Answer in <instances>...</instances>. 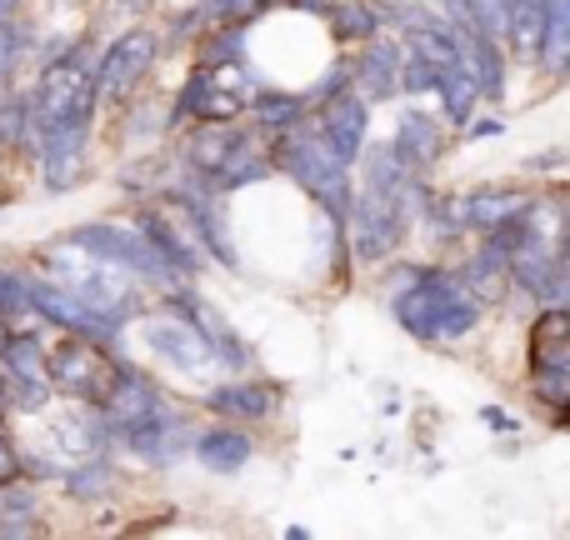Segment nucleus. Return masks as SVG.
Returning <instances> with one entry per match:
<instances>
[{"label":"nucleus","mask_w":570,"mask_h":540,"mask_svg":"<svg viewBox=\"0 0 570 540\" xmlns=\"http://www.w3.org/2000/svg\"><path fill=\"white\" fill-rule=\"evenodd\" d=\"M305 110H311V100H305V90H285V86H256L246 96V126L256 130V136H281V130L301 126Z\"/></svg>","instance_id":"nucleus-19"},{"label":"nucleus","mask_w":570,"mask_h":540,"mask_svg":"<svg viewBox=\"0 0 570 540\" xmlns=\"http://www.w3.org/2000/svg\"><path fill=\"white\" fill-rule=\"evenodd\" d=\"M481 421H485V425H501V431H515V421H511V415H505V411H495V405H485V411H481Z\"/></svg>","instance_id":"nucleus-30"},{"label":"nucleus","mask_w":570,"mask_h":540,"mask_svg":"<svg viewBox=\"0 0 570 540\" xmlns=\"http://www.w3.org/2000/svg\"><path fill=\"white\" fill-rule=\"evenodd\" d=\"M541 40H535V60L551 80L566 76L570 66V0H541Z\"/></svg>","instance_id":"nucleus-24"},{"label":"nucleus","mask_w":570,"mask_h":540,"mask_svg":"<svg viewBox=\"0 0 570 540\" xmlns=\"http://www.w3.org/2000/svg\"><path fill=\"white\" fill-rule=\"evenodd\" d=\"M371 116L375 110L365 106L355 90H341V96H331V100H321V106L305 110L311 130L321 136V146L331 150L341 166H355V156L365 150V140H371Z\"/></svg>","instance_id":"nucleus-12"},{"label":"nucleus","mask_w":570,"mask_h":540,"mask_svg":"<svg viewBox=\"0 0 570 540\" xmlns=\"http://www.w3.org/2000/svg\"><path fill=\"white\" fill-rule=\"evenodd\" d=\"M150 10H156V0H100V26L120 30L130 20H146Z\"/></svg>","instance_id":"nucleus-28"},{"label":"nucleus","mask_w":570,"mask_h":540,"mask_svg":"<svg viewBox=\"0 0 570 540\" xmlns=\"http://www.w3.org/2000/svg\"><path fill=\"white\" fill-rule=\"evenodd\" d=\"M451 136H455V130L445 126L435 110H425L421 100H405L385 146L395 150V160H401L411 176H431V170L445 160V150H451Z\"/></svg>","instance_id":"nucleus-10"},{"label":"nucleus","mask_w":570,"mask_h":540,"mask_svg":"<svg viewBox=\"0 0 570 540\" xmlns=\"http://www.w3.org/2000/svg\"><path fill=\"white\" fill-rule=\"evenodd\" d=\"M66 240L80 246L86 256L110 261L116 271L136 275L150 295H166V291H176V285H186L176 271L166 266V256L146 240V230H140L136 220H86V226H76Z\"/></svg>","instance_id":"nucleus-7"},{"label":"nucleus","mask_w":570,"mask_h":540,"mask_svg":"<svg viewBox=\"0 0 570 540\" xmlns=\"http://www.w3.org/2000/svg\"><path fill=\"white\" fill-rule=\"evenodd\" d=\"M505 6H511V0H505Z\"/></svg>","instance_id":"nucleus-37"},{"label":"nucleus","mask_w":570,"mask_h":540,"mask_svg":"<svg viewBox=\"0 0 570 540\" xmlns=\"http://www.w3.org/2000/svg\"><path fill=\"white\" fill-rule=\"evenodd\" d=\"M421 6H445V0H421Z\"/></svg>","instance_id":"nucleus-34"},{"label":"nucleus","mask_w":570,"mask_h":540,"mask_svg":"<svg viewBox=\"0 0 570 540\" xmlns=\"http://www.w3.org/2000/svg\"><path fill=\"white\" fill-rule=\"evenodd\" d=\"M266 156H271V166H276V176H285L305 200L321 206L325 220L345 226V210H351V196H355V176H351V166H341V160L321 146V136L311 130V120H301V126L271 136Z\"/></svg>","instance_id":"nucleus-3"},{"label":"nucleus","mask_w":570,"mask_h":540,"mask_svg":"<svg viewBox=\"0 0 570 540\" xmlns=\"http://www.w3.org/2000/svg\"><path fill=\"white\" fill-rule=\"evenodd\" d=\"M186 455H196V465L210 475H240L250 465V455H256V435H250V425H230L210 415L206 425L190 431Z\"/></svg>","instance_id":"nucleus-18"},{"label":"nucleus","mask_w":570,"mask_h":540,"mask_svg":"<svg viewBox=\"0 0 570 540\" xmlns=\"http://www.w3.org/2000/svg\"><path fill=\"white\" fill-rule=\"evenodd\" d=\"M130 325H140V341L146 351H156L170 371L180 375H210L216 371V355H210V341L200 335V325L190 321L180 305L160 301V305H146Z\"/></svg>","instance_id":"nucleus-9"},{"label":"nucleus","mask_w":570,"mask_h":540,"mask_svg":"<svg viewBox=\"0 0 570 540\" xmlns=\"http://www.w3.org/2000/svg\"><path fill=\"white\" fill-rule=\"evenodd\" d=\"M266 6H271V10H276V6H281V0H266Z\"/></svg>","instance_id":"nucleus-35"},{"label":"nucleus","mask_w":570,"mask_h":540,"mask_svg":"<svg viewBox=\"0 0 570 540\" xmlns=\"http://www.w3.org/2000/svg\"><path fill=\"white\" fill-rule=\"evenodd\" d=\"M46 275H50V281H60L66 291H76L80 301H90L96 311L116 315L126 331H130V321H136V315L150 305V291L136 281V275L116 271L110 261L86 256V251L70 246V240H56V246L46 251Z\"/></svg>","instance_id":"nucleus-4"},{"label":"nucleus","mask_w":570,"mask_h":540,"mask_svg":"<svg viewBox=\"0 0 570 540\" xmlns=\"http://www.w3.org/2000/svg\"><path fill=\"white\" fill-rule=\"evenodd\" d=\"M525 365H570V311L566 305H535L525 331Z\"/></svg>","instance_id":"nucleus-22"},{"label":"nucleus","mask_w":570,"mask_h":540,"mask_svg":"<svg viewBox=\"0 0 570 540\" xmlns=\"http://www.w3.org/2000/svg\"><path fill=\"white\" fill-rule=\"evenodd\" d=\"M60 6H76V0H60Z\"/></svg>","instance_id":"nucleus-36"},{"label":"nucleus","mask_w":570,"mask_h":540,"mask_svg":"<svg viewBox=\"0 0 570 540\" xmlns=\"http://www.w3.org/2000/svg\"><path fill=\"white\" fill-rule=\"evenodd\" d=\"M130 220H136V226L146 230V240L160 251V256H166V266L176 271L180 281H200V275H206V256H200L196 240L186 236V226H180V220L170 216V210L160 206L156 196L140 200V206L130 210Z\"/></svg>","instance_id":"nucleus-17"},{"label":"nucleus","mask_w":570,"mask_h":540,"mask_svg":"<svg viewBox=\"0 0 570 540\" xmlns=\"http://www.w3.org/2000/svg\"><path fill=\"white\" fill-rule=\"evenodd\" d=\"M26 110H30V130L56 136V130H80L100 120V96H96V30L50 46L40 60L36 80L26 90ZM36 156V150H30Z\"/></svg>","instance_id":"nucleus-1"},{"label":"nucleus","mask_w":570,"mask_h":540,"mask_svg":"<svg viewBox=\"0 0 570 540\" xmlns=\"http://www.w3.org/2000/svg\"><path fill=\"white\" fill-rule=\"evenodd\" d=\"M511 295H525L531 305H566L570 301V261H566V230L541 246L521 251L511 261Z\"/></svg>","instance_id":"nucleus-13"},{"label":"nucleus","mask_w":570,"mask_h":540,"mask_svg":"<svg viewBox=\"0 0 570 540\" xmlns=\"http://www.w3.org/2000/svg\"><path fill=\"white\" fill-rule=\"evenodd\" d=\"M56 485L76 505H106L110 495L120 491V471L106 461V451H96V455H80L76 465H60Z\"/></svg>","instance_id":"nucleus-21"},{"label":"nucleus","mask_w":570,"mask_h":540,"mask_svg":"<svg viewBox=\"0 0 570 540\" xmlns=\"http://www.w3.org/2000/svg\"><path fill=\"white\" fill-rule=\"evenodd\" d=\"M281 385L276 381H261V375L240 371V375H226V381L206 385L200 395V411L216 415V421H230V425H271L281 415Z\"/></svg>","instance_id":"nucleus-11"},{"label":"nucleus","mask_w":570,"mask_h":540,"mask_svg":"<svg viewBox=\"0 0 570 540\" xmlns=\"http://www.w3.org/2000/svg\"><path fill=\"white\" fill-rule=\"evenodd\" d=\"M26 16V0H0V20H16Z\"/></svg>","instance_id":"nucleus-32"},{"label":"nucleus","mask_w":570,"mask_h":540,"mask_svg":"<svg viewBox=\"0 0 570 540\" xmlns=\"http://www.w3.org/2000/svg\"><path fill=\"white\" fill-rule=\"evenodd\" d=\"M341 90H351V56H331V66L315 70V80L305 86V100H311V106H321V100L341 96Z\"/></svg>","instance_id":"nucleus-26"},{"label":"nucleus","mask_w":570,"mask_h":540,"mask_svg":"<svg viewBox=\"0 0 570 540\" xmlns=\"http://www.w3.org/2000/svg\"><path fill=\"white\" fill-rule=\"evenodd\" d=\"M345 251H351V266H385L405 251V240L415 236V216L405 200H385V196H365L355 190L351 210H345Z\"/></svg>","instance_id":"nucleus-8"},{"label":"nucleus","mask_w":570,"mask_h":540,"mask_svg":"<svg viewBox=\"0 0 570 540\" xmlns=\"http://www.w3.org/2000/svg\"><path fill=\"white\" fill-rule=\"evenodd\" d=\"M20 445L10 441V431H0V485H10V481H20Z\"/></svg>","instance_id":"nucleus-29"},{"label":"nucleus","mask_w":570,"mask_h":540,"mask_svg":"<svg viewBox=\"0 0 570 540\" xmlns=\"http://www.w3.org/2000/svg\"><path fill=\"white\" fill-rule=\"evenodd\" d=\"M160 50H166V36H160L150 20H130L120 26L106 46H96V96L100 110H130L140 100V90L150 86L160 66Z\"/></svg>","instance_id":"nucleus-5"},{"label":"nucleus","mask_w":570,"mask_h":540,"mask_svg":"<svg viewBox=\"0 0 570 540\" xmlns=\"http://www.w3.org/2000/svg\"><path fill=\"white\" fill-rule=\"evenodd\" d=\"M120 345H100L86 335H60L46 341V381L56 391V401H80V405H100L110 395L120 375Z\"/></svg>","instance_id":"nucleus-6"},{"label":"nucleus","mask_w":570,"mask_h":540,"mask_svg":"<svg viewBox=\"0 0 570 540\" xmlns=\"http://www.w3.org/2000/svg\"><path fill=\"white\" fill-rule=\"evenodd\" d=\"M435 80H441V70H435L431 60H421V56H411V50H405V60H401V96L405 100H425L435 90Z\"/></svg>","instance_id":"nucleus-27"},{"label":"nucleus","mask_w":570,"mask_h":540,"mask_svg":"<svg viewBox=\"0 0 570 540\" xmlns=\"http://www.w3.org/2000/svg\"><path fill=\"white\" fill-rule=\"evenodd\" d=\"M561 150H551V156H541V160H525V170H561Z\"/></svg>","instance_id":"nucleus-31"},{"label":"nucleus","mask_w":570,"mask_h":540,"mask_svg":"<svg viewBox=\"0 0 570 540\" xmlns=\"http://www.w3.org/2000/svg\"><path fill=\"white\" fill-rule=\"evenodd\" d=\"M325 36L331 46H365L371 36H381L385 20H381V6L375 0H325V16H321Z\"/></svg>","instance_id":"nucleus-23"},{"label":"nucleus","mask_w":570,"mask_h":540,"mask_svg":"<svg viewBox=\"0 0 570 540\" xmlns=\"http://www.w3.org/2000/svg\"><path fill=\"white\" fill-rule=\"evenodd\" d=\"M6 335H10V325H6V321H0V345H6Z\"/></svg>","instance_id":"nucleus-33"},{"label":"nucleus","mask_w":570,"mask_h":540,"mask_svg":"<svg viewBox=\"0 0 570 540\" xmlns=\"http://www.w3.org/2000/svg\"><path fill=\"white\" fill-rule=\"evenodd\" d=\"M90 140H96V126H80V130H56V136H40L36 140V166L40 186L46 196H70L80 180L90 176Z\"/></svg>","instance_id":"nucleus-14"},{"label":"nucleus","mask_w":570,"mask_h":540,"mask_svg":"<svg viewBox=\"0 0 570 540\" xmlns=\"http://www.w3.org/2000/svg\"><path fill=\"white\" fill-rule=\"evenodd\" d=\"M401 60H405L401 36H391V30L371 36L365 46H355V56H351V90L371 110L391 106V100L401 96Z\"/></svg>","instance_id":"nucleus-15"},{"label":"nucleus","mask_w":570,"mask_h":540,"mask_svg":"<svg viewBox=\"0 0 570 540\" xmlns=\"http://www.w3.org/2000/svg\"><path fill=\"white\" fill-rule=\"evenodd\" d=\"M435 100H441V110L435 116L445 120L451 130H461L465 120L475 116V110L485 106V96H481V86H475V76L465 66H451V70H441V80H435V90H431Z\"/></svg>","instance_id":"nucleus-25"},{"label":"nucleus","mask_w":570,"mask_h":540,"mask_svg":"<svg viewBox=\"0 0 570 540\" xmlns=\"http://www.w3.org/2000/svg\"><path fill=\"white\" fill-rule=\"evenodd\" d=\"M455 281L491 311V305H505V295H511V261H505L491 240H475V251L455 266Z\"/></svg>","instance_id":"nucleus-20"},{"label":"nucleus","mask_w":570,"mask_h":540,"mask_svg":"<svg viewBox=\"0 0 570 540\" xmlns=\"http://www.w3.org/2000/svg\"><path fill=\"white\" fill-rule=\"evenodd\" d=\"M546 190L535 186H475V190H461V226L465 236H491V230L511 226V220L531 216L541 210Z\"/></svg>","instance_id":"nucleus-16"},{"label":"nucleus","mask_w":570,"mask_h":540,"mask_svg":"<svg viewBox=\"0 0 570 540\" xmlns=\"http://www.w3.org/2000/svg\"><path fill=\"white\" fill-rule=\"evenodd\" d=\"M391 285V321L421 345H455L481 331L485 305L455 281L451 266H401Z\"/></svg>","instance_id":"nucleus-2"}]
</instances>
